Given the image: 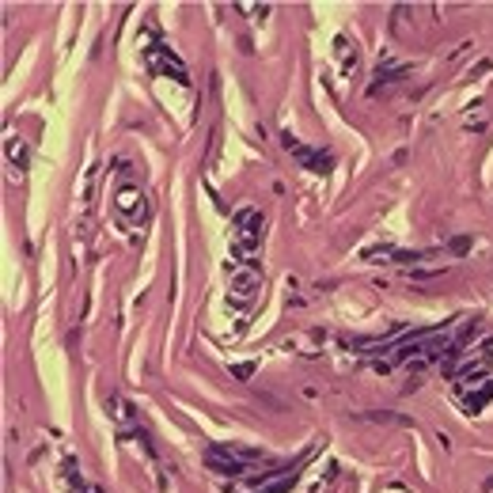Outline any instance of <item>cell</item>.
<instances>
[{
  "instance_id": "1",
  "label": "cell",
  "mask_w": 493,
  "mask_h": 493,
  "mask_svg": "<svg viewBox=\"0 0 493 493\" xmlns=\"http://www.w3.org/2000/svg\"><path fill=\"white\" fill-rule=\"evenodd\" d=\"M148 65H152V68H160V76H167V68H171V76H175V80H179V84H186V73H182V65L171 58V53H167L164 46H148Z\"/></svg>"
},
{
  "instance_id": "2",
  "label": "cell",
  "mask_w": 493,
  "mask_h": 493,
  "mask_svg": "<svg viewBox=\"0 0 493 493\" xmlns=\"http://www.w3.org/2000/svg\"><path fill=\"white\" fill-rule=\"evenodd\" d=\"M285 148H288V152H292V156L300 160L304 167H312V171H327V167H330V156H319V152L304 148V144H300L296 137H288V133H285Z\"/></svg>"
},
{
  "instance_id": "3",
  "label": "cell",
  "mask_w": 493,
  "mask_h": 493,
  "mask_svg": "<svg viewBox=\"0 0 493 493\" xmlns=\"http://www.w3.org/2000/svg\"><path fill=\"white\" fill-rule=\"evenodd\" d=\"M209 470H216V475H243V463L236 459V455H228V448H216V452H209Z\"/></svg>"
},
{
  "instance_id": "4",
  "label": "cell",
  "mask_w": 493,
  "mask_h": 493,
  "mask_svg": "<svg viewBox=\"0 0 493 493\" xmlns=\"http://www.w3.org/2000/svg\"><path fill=\"white\" fill-rule=\"evenodd\" d=\"M239 220V239H246V243H258V236H262V216L255 213V209H243V213L236 216Z\"/></svg>"
},
{
  "instance_id": "5",
  "label": "cell",
  "mask_w": 493,
  "mask_h": 493,
  "mask_svg": "<svg viewBox=\"0 0 493 493\" xmlns=\"http://www.w3.org/2000/svg\"><path fill=\"white\" fill-rule=\"evenodd\" d=\"M255 285H258V273H239V277L231 281V296L243 304V300H251V296H255Z\"/></svg>"
},
{
  "instance_id": "6",
  "label": "cell",
  "mask_w": 493,
  "mask_h": 493,
  "mask_svg": "<svg viewBox=\"0 0 493 493\" xmlns=\"http://www.w3.org/2000/svg\"><path fill=\"white\" fill-rule=\"evenodd\" d=\"M410 73V65H403V61H387L383 68H379V76H376V88H383V84H394V80H403V76ZM372 88V91H376Z\"/></svg>"
},
{
  "instance_id": "7",
  "label": "cell",
  "mask_w": 493,
  "mask_h": 493,
  "mask_svg": "<svg viewBox=\"0 0 493 493\" xmlns=\"http://www.w3.org/2000/svg\"><path fill=\"white\" fill-rule=\"evenodd\" d=\"M4 152H8V160H12V164H16V167H19V171H23V167H27V144H23V140H19V137H8V144H4Z\"/></svg>"
},
{
  "instance_id": "8",
  "label": "cell",
  "mask_w": 493,
  "mask_h": 493,
  "mask_svg": "<svg viewBox=\"0 0 493 493\" xmlns=\"http://www.w3.org/2000/svg\"><path fill=\"white\" fill-rule=\"evenodd\" d=\"M364 421H383V425H403V429H410L414 421L410 418H399V414H383V410H372V414H361Z\"/></svg>"
},
{
  "instance_id": "9",
  "label": "cell",
  "mask_w": 493,
  "mask_h": 493,
  "mask_svg": "<svg viewBox=\"0 0 493 493\" xmlns=\"http://www.w3.org/2000/svg\"><path fill=\"white\" fill-rule=\"evenodd\" d=\"M338 58H342V65L349 68V73H353L357 68V46H345V38L338 42Z\"/></svg>"
}]
</instances>
